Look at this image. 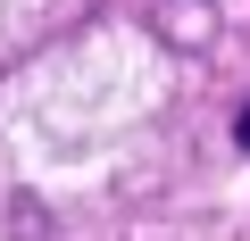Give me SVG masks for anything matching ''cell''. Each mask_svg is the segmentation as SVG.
Wrapping results in <instances>:
<instances>
[{"mask_svg": "<svg viewBox=\"0 0 250 241\" xmlns=\"http://www.w3.org/2000/svg\"><path fill=\"white\" fill-rule=\"evenodd\" d=\"M233 142H242V150H250V108H242V116H233Z\"/></svg>", "mask_w": 250, "mask_h": 241, "instance_id": "1", "label": "cell"}]
</instances>
